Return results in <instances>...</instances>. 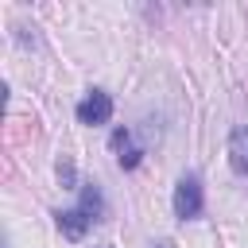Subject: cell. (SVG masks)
<instances>
[{
	"mask_svg": "<svg viewBox=\"0 0 248 248\" xmlns=\"http://www.w3.org/2000/svg\"><path fill=\"white\" fill-rule=\"evenodd\" d=\"M202 182L194 178V174H182L178 178V186H174V213L182 217V221H194L198 213H202Z\"/></svg>",
	"mask_w": 248,
	"mask_h": 248,
	"instance_id": "6da1fadb",
	"label": "cell"
},
{
	"mask_svg": "<svg viewBox=\"0 0 248 248\" xmlns=\"http://www.w3.org/2000/svg\"><path fill=\"white\" fill-rule=\"evenodd\" d=\"M108 116H112V97L101 93V89H93V93L78 105V120H81V124H108Z\"/></svg>",
	"mask_w": 248,
	"mask_h": 248,
	"instance_id": "7a4b0ae2",
	"label": "cell"
},
{
	"mask_svg": "<svg viewBox=\"0 0 248 248\" xmlns=\"http://www.w3.org/2000/svg\"><path fill=\"white\" fill-rule=\"evenodd\" d=\"M112 147H116V163H120L124 170H132V167L143 159V147H136V140H132L128 128H116V132H112Z\"/></svg>",
	"mask_w": 248,
	"mask_h": 248,
	"instance_id": "3957f363",
	"label": "cell"
},
{
	"mask_svg": "<svg viewBox=\"0 0 248 248\" xmlns=\"http://www.w3.org/2000/svg\"><path fill=\"white\" fill-rule=\"evenodd\" d=\"M229 163L236 174H248V124H236L229 136Z\"/></svg>",
	"mask_w": 248,
	"mask_h": 248,
	"instance_id": "277c9868",
	"label": "cell"
},
{
	"mask_svg": "<svg viewBox=\"0 0 248 248\" xmlns=\"http://www.w3.org/2000/svg\"><path fill=\"white\" fill-rule=\"evenodd\" d=\"M54 217H58V229H62L66 240H81L85 229H89V217H85L81 209H62V213H54Z\"/></svg>",
	"mask_w": 248,
	"mask_h": 248,
	"instance_id": "5b68a950",
	"label": "cell"
},
{
	"mask_svg": "<svg viewBox=\"0 0 248 248\" xmlns=\"http://www.w3.org/2000/svg\"><path fill=\"white\" fill-rule=\"evenodd\" d=\"M81 213H85L89 221H101V217H105V198H101V190H97L93 182L81 186Z\"/></svg>",
	"mask_w": 248,
	"mask_h": 248,
	"instance_id": "8992f818",
	"label": "cell"
},
{
	"mask_svg": "<svg viewBox=\"0 0 248 248\" xmlns=\"http://www.w3.org/2000/svg\"><path fill=\"white\" fill-rule=\"evenodd\" d=\"M58 178H62V186L66 190H74V163L62 155V163H58Z\"/></svg>",
	"mask_w": 248,
	"mask_h": 248,
	"instance_id": "52a82bcc",
	"label": "cell"
}]
</instances>
